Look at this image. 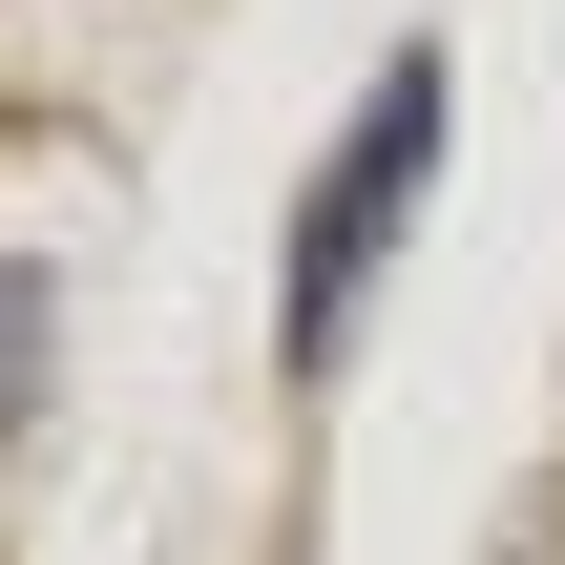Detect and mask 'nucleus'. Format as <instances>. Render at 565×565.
Instances as JSON below:
<instances>
[{"label":"nucleus","mask_w":565,"mask_h":565,"mask_svg":"<svg viewBox=\"0 0 565 565\" xmlns=\"http://www.w3.org/2000/svg\"><path fill=\"white\" fill-rule=\"evenodd\" d=\"M419 168H440V42H398V63H377L356 147H335V168H315V210H294V294H273L294 377L356 335V294H377V252H398V210H419Z\"/></svg>","instance_id":"1"}]
</instances>
